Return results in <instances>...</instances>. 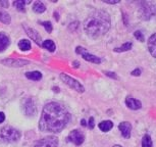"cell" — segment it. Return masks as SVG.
<instances>
[{
    "label": "cell",
    "instance_id": "cell-33",
    "mask_svg": "<svg viewBox=\"0 0 156 147\" xmlns=\"http://www.w3.org/2000/svg\"><path fill=\"white\" fill-rule=\"evenodd\" d=\"M73 66H75V67H79V66H80V63H79V61H73Z\"/></svg>",
    "mask_w": 156,
    "mask_h": 147
},
{
    "label": "cell",
    "instance_id": "cell-8",
    "mask_svg": "<svg viewBox=\"0 0 156 147\" xmlns=\"http://www.w3.org/2000/svg\"><path fill=\"white\" fill-rule=\"evenodd\" d=\"M85 140V135L80 130H73L67 136V141L73 142L76 145H81Z\"/></svg>",
    "mask_w": 156,
    "mask_h": 147
},
{
    "label": "cell",
    "instance_id": "cell-13",
    "mask_svg": "<svg viewBox=\"0 0 156 147\" xmlns=\"http://www.w3.org/2000/svg\"><path fill=\"white\" fill-rule=\"evenodd\" d=\"M23 29L26 30L28 36L30 37L32 40H34L38 45H41V41H42V39H41V36L36 30H34V29H32L30 27H27V26H23Z\"/></svg>",
    "mask_w": 156,
    "mask_h": 147
},
{
    "label": "cell",
    "instance_id": "cell-19",
    "mask_svg": "<svg viewBox=\"0 0 156 147\" xmlns=\"http://www.w3.org/2000/svg\"><path fill=\"white\" fill-rule=\"evenodd\" d=\"M19 47L20 50L23 51H27V50H30L31 49V42L27 39H23L20 41L19 43Z\"/></svg>",
    "mask_w": 156,
    "mask_h": 147
},
{
    "label": "cell",
    "instance_id": "cell-14",
    "mask_svg": "<svg viewBox=\"0 0 156 147\" xmlns=\"http://www.w3.org/2000/svg\"><path fill=\"white\" fill-rule=\"evenodd\" d=\"M148 50L153 57L156 58V33H154L148 40Z\"/></svg>",
    "mask_w": 156,
    "mask_h": 147
},
{
    "label": "cell",
    "instance_id": "cell-26",
    "mask_svg": "<svg viewBox=\"0 0 156 147\" xmlns=\"http://www.w3.org/2000/svg\"><path fill=\"white\" fill-rule=\"evenodd\" d=\"M43 27L46 29V31L48 32V33H50V32H52V29H53V27H52V23L50 22H44L42 23Z\"/></svg>",
    "mask_w": 156,
    "mask_h": 147
},
{
    "label": "cell",
    "instance_id": "cell-17",
    "mask_svg": "<svg viewBox=\"0 0 156 147\" xmlns=\"http://www.w3.org/2000/svg\"><path fill=\"white\" fill-rule=\"evenodd\" d=\"M26 77L33 81H39L41 80V78H42V74L40 72H38V70H34V72H29L26 74Z\"/></svg>",
    "mask_w": 156,
    "mask_h": 147
},
{
    "label": "cell",
    "instance_id": "cell-10",
    "mask_svg": "<svg viewBox=\"0 0 156 147\" xmlns=\"http://www.w3.org/2000/svg\"><path fill=\"white\" fill-rule=\"evenodd\" d=\"M23 110H25V113L27 116H34L35 113H37V108L35 106V103L33 101V99L32 98H27L25 101H23Z\"/></svg>",
    "mask_w": 156,
    "mask_h": 147
},
{
    "label": "cell",
    "instance_id": "cell-11",
    "mask_svg": "<svg viewBox=\"0 0 156 147\" xmlns=\"http://www.w3.org/2000/svg\"><path fill=\"white\" fill-rule=\"evenodd\" d=\"M119 129L122 133V137L126 138V139H129L131 137V132H132V125L129 124V122H122L120 123L119 126Z\"/></svg>",
    "mask_w": 156,
    "mask_h": 147
},
{
    "label": "cell",
    "instance_id": "cell-3",
    "mask_svg": "<svg viewBox=\"0 0 156 147\" xmlns=\"http://www.w3.org/2000/svg\"><path fill=\"white\" fill-rule=\"evenodd\" d=\"M20 138V133L19 130L14 129L10 126L0 129V141L1 142L11 143L16 142Z\"/></svg>",
    "mask_w": 156,
    "mask_h": 147
},
{
    "label": "cell",
    "instance_id": "cell-31",
    "mask_svg": "<svg viewBox=\"0 0 156 147\" xmlns=\"http://www.w3.org/2000/svg\"><path fill=\"white\" fill-rule=\"evenodd\" d=\"M4 120H5V114L3 113H0V124L3 123Z\"/></svg>",
    "mask_w": 156,
    "mask_h": 147
},
{
    "label": "cell",
    "instance_id": "cell-24",
    "mask_svg": "<svg viewBox=\"0 0 156 147\" xmlns=\"http://www.w3.org/2000/svg\"><path fill=\"white\" fill-rule=\"evenodd\" d=\"M0 22L4 23H10V16L6 11L3 9H0Z\"/></svg>",
    "mask_w": 156,
    "mask_h": 147
},
{
    "label": "cell",
    "instance_id": "cell-34",
    "mask_svg": "<svg viewBox=\"0 0 156 147\" xmlns=\"http://www.w3.org/2000/svg\"><path fill=\"white\" fill-rule=\"evenodd\" d=\"M86 125H87L86 120H82V126H86Z\"/></svg>",
    "mask_w": 156,
    "mask_h": 147
},
{
    "label": "cell",
    "instance_id": "cell-4",
    "mask_svg": "<svg viewBox=\"0 0 156 147\" xmlns=\"http://www.w3.org/2000/svg\"><path fill=\"white\" fill-rule=\"evenodd\" d=\"M60 79H61V81H62L64 84L67 85L69 88H72V89H73L75 91H76V92L83 93L85 91L84 86L80 83V82L75 80V79L72 78V77H69V76L66 75V74H61Z\"/></svg>",
    "mask_w": 156,
    "mask_h": 147
},
{
    "label": "cell",
    "instance_id": "cell-20",
    "mask_svg": "<svg viewBox=\"0 0 156 147\" xmlns=\"http://www.w3.org/2000/svg\"><path fill=\"white\" fill-rule=\"evenodd\" d=\"M42 46L44 47L45 49H47L48 51H51L53 52L55 50V44L52 40H45L44 42L42 43Z\"/></svg>",
    "mask_w": 156,
    "mask_h": 147
},
{
    "label": "cell",
    "instance_id": "cell-6",
    "mask_svg": "<svg viewBox=\"0 0 156 147\" xmlns=\"http://www.w3.org/2000/svg\"><path fill=\"white\" fill-rule=\"evenodd\" d=\"M76 52L78 54H81L82 56L85 60L89 61V63H102V58H100L98 56H96V55H93V54H90L89 52H88L86 49L83 48V47L81 46H78L76 48Z\"/></svg>",
    "mask_w": 156,
    "mask_h": 147
},
{
    "label": "cell",
    "instance_id": "cell-9",
    "mask_svg": "<svg viewBox=\"0 0 156 147\" xmlns=\"http://www.w3.org/2000/svg\"><path fill=\"white\" fill-rule=\"evenodd\" d=\"M1 63L6 66H13V67H22L30 63L29 60L23 59H13V58H7V59L1 60Z\"/></svg>",
    "mask_w": 156,
    "mask_h": 147
},
{
    "label": "cell",
    "instance_id": "cell-30",
    "mask_svg": "<svg viewBox=\"0 0 156 147\" xmlns=\"http://www.w3.org/2000/svg\"><path fill=\"white\" fill-rule=\"evenodd\" d=\"M105 74H106V76H108V77H112L114 79H116V76L112 72H105Z\"/></svg>",
    "mask_w": 156,
    "mask_h": 147
},
{
    "label": "cell",
    "instance_id": "cell-12",
    "mask_svg": "<svg viewBox=\"0 0 156 147\" xmlns=\"http://www.w3.org/2000/svg\"><path fill=\"white\" fill-rule=\"evenodd\" d=\"M126 104L129 109H133V110H138L142 107L141 101H139L138 99L134 98V97H131V96H128L126 98Z\"/></svg>",
    "mask_w": 156,
    "mask_h": 147
},
{
    "label": "cell",
    "instance_id": "cell-22",
    "mask_svg": "<svg viewBox=\"0 0 156 147\" xmlns=\"http://www.w3.org/2000/svg\"><path fill=\"white\" fill-rule=\"evenodd\" d=\"M26 3H30V1H23V0H17V1L13 2V5L16 6V8L19 11L23 13L25 11V4Z\"/></svg>",
    "mask_w": 156,
    "mask_h": 147
},
{
    "label": "cell",
    "instance_id": "cell-32",
    "mask_svg": "<svg viewBox=\"0 0 156 147\" xmlns=\"http://www.w3.org/2000/svg\"><path fill=\"white\" fill-rule=\"evenodd\" d=\"M0 5L3 6L4 8H6V7H8V2L7 1H0Z\"/></svg>",
    "mask_w": 156,
    "mask_h": 147
},
{
    "label": "cell",
    "instance_id": "cell-2",
    "mask_svg": "<svg viewBox=\"0 0 156 147\" xmlns=\"http://www.w3.org/2000/svg\"><path fill=\"white\" fill-rule=\"evenodd\" d=\"M110 16L104 10H95L87 17L84 23V30L92 39L103 36L110 29Z\"/></svg>",
    "mask_w": 156,
    "mask_h": 147
},
{
    "label": "cell",
    "instance_id": "cell-21",
    "mask_svg": "<svg viewBox=\"0 0 156 147\" xmlns=\"http://www.w3.org/2000/svg\"><path fill=\"white\" fill-rule=\"evenodd\" d=\"M133 47V44L131 42H126L125 44H122V46L119 47V48H114V51L115 52H125V51H129L132 49Z\"/></svg>",
    "mask_w": 156,
    "mask_h": 147
},
{
    "label": "cell",
    "instance_id": "cell-16",
    "mask_svg": "<svg viewBox=\"0 0 156 147\" xmlns=\"http://www.w3.org/2000/svg\"><path fill=\"white\" fill-rule=\"evenodd\" d=\"M113 127V123L111 120H103L99 124V129L102 132H108L110 131Z\"/></svg>",
    "mask_w": 156,
    "mask_h": 147
},
{
    "label": "cell",
    "instance_id": "cell-29",
    "mask_svg": "<svg viewBox=\"0 0 156 147\" xmlns=\"http://www.w3.org/2000/svg\"><path fill=\"white\" fill-rule=\"evenodd\" d=\"M94 119L93 117H90V120H89V128L90 129H93L94 128Z\"/></svg>",
    "mask_w": 156,
    "mask_h": 147
},
{
    "label": "cell",
    "instance_id": "cell-18",
    "mask_svg": "<svg viewBox=\"0 0 156 147\" xmlns=\"http://www.w3.org/2000/svg\"><path fill=\"white\" fill-rule=\"evenodd\" d=\"M33 10L37 13H42L46 10V6L41 1H36L33 5Z\"/></svg>",
    "mask_w": 156,
    "mask_h": 147
},
{
    "label": "cell",
    "instance_id": "cell-25",
    "mask_svg": "<svg viewBox=\"0 0 156 147\" xmlns=\"http://www.w3.org/2000/svg\"><path fill=\"white\" fill-rule=\"evenodd\" d=\"M134 36L138 41H140V42H143V41L145 40V37H144V35L142 34V32L141 31H136L134 33Z\"/></svg>",
    "mask_w": 156,
    "mask_h": 147
},
{
    "label": "cell",
    "instance_id": "cell-23",
    "mask_svg": "<svg viewBox=\"0 0 156 147\" xmlns=\"http://www.w3.org/2000/svg\"><path fill=\"white\" fill-rule=\"evenodd\" d=\"M152 146H153V143H152L150 135L148 134L144 135V137L142 138V147H152Z\"/></svg>",
    "mask_w": 156,
    "mask_h": 147
},
{
    "label": "cell",
    "instance_id": "cell-7",
    "mask_svg": "<svg viewBox=\"0 0 156 147\" xmlns=\"http://www.w3.org/2000/svg\"><path fill=\"white\" fill-rule=\"evenodd\" d=\"M57 146H58V139L53 136L42 138V139L38 140L34 145V147H57Z\"/></svg>",
    "mask_w": 156,
    "mask_h": 147
},
{
    "label": "cell",
    "instance_id": "cell-35",
    "mask_svg": "<svg viewBox=\"0 0 156 147\" xmlns=\"http://www.w3.org/2000/svg\"><path fill=\"white\" fill-rule=\"evenodd\" d=\"M112 147H122V145H114V146H112Z\"/></svg>",
    "mask_w": 156,
    "mask_h": 147
},
{
    "label": "cell",
    "instance_id": "cell-28",
    "mask_svg": "<svg viewBox=\"0 0 156 147\" xmlns=\"http://www.w3.org/2000/svg\"><path fill=\"white\" fill-rule=\"evenodd\" d=\"M141 75V70L137 69L132 72V76H135V77H139V76Z\"/></svg>",
    "mask_w": 156,
    "mask_h": 147
},
{
    "label": "cell",
    "instance_id": "cell-5",
    "mask_svg": "<svg viewBox=\"0 0 156 147\" xmlns=\"http://www.w3.org/2000/svg\"><path fill=\"white\" fill-rule=\"evenodd\" d=\"M156 13V5L149 2H144L140 7V16L143 20H150Z\"/></svg>",
    "mask_w": 156,
    "mask_h": 147
},
{
    "label": "cell",
    "instance_id": "cell-15",
    "mask_svg": "<svg viewBox=\"0 0 156 147\" xmlns=\"http://www.w3.org/2000/svg\"><path fill=\"white\" fill-rule=\"evenodd\" d=\"M9 45V38L3 33H0V52L5 50Z\"/></svg>",
    "mask_w": 156,
    "mask_h": 147
},
{
    "label": "cell",
    "instance_id": "cell-1",
    "mask_svg": "<svg viewBox=\"0 0 156 147\" xmlns=\"http://www.w3.org/2000/svg\"><path fill=\"white\" fill-rule=\"evenodd\" d=\"M70 120V114L63 105L50 102L43 108L39 120V128L43 132L58 133L62 131Z\"/></svg>",
    "mask_w": 156,
    "mask_h": 147
},
{
    "label": "cell",
    "instance_id": "cell-27",
    "mask_svg": "<svg viewBox=\"0 0 156 147\" xmlns=\"http://www.w3.org/2000/svg\"><path fill=\"white\" fill-rule=\"evenodd\" d=\"M103 2L107 4H116V3H119V0H104Z\"/></svg>",
    "mask_w": 156,
    "mask_h": 147
}]
</instances>
